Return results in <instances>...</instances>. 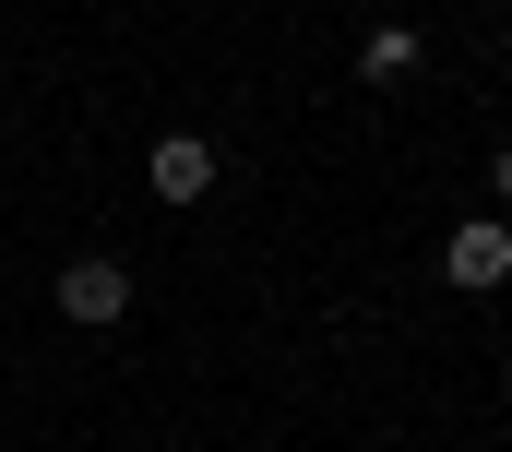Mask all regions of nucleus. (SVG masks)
<instances>
[{
    "label": "nucleus",
    "mask_w": 512,
    "mask_h": 452,
    "mask_svg": "<svg viewBox=\"0 0 512 452\" xmlns=\"http://www.w3.org/2000/svg\"><path fill=\"white\" fill-rule=\"evenodd\" d=\"M489 191H501V203H512V143H501V155H489Z\"/></svg>",
    "instance_id": "5"
},
{
    "label": "nucleus",
    "mask_w": 512,
    "mask_h": 452,
    "mask_svg": "<svg viewBox=\"0 0 512 452\" xmlns=\"http://www.w3.org/2000/svg\"><path fill=\"white\" fill-rule=\"evenodd\" d=\"M441 274H453L465 298H489V286H512V226H501V215L453 226V250H441Z\"/></svg>",
    "instance_id": "1"
},
{
    "label": "nucleus",
    "mask_w": 512,
    "mask_h": 452,
    "mask_svg": "<svg viewBox=\"0 0 512 452\" xmlns=\"http://www.w3.org/2000/svg\"><path fill=\"white\" fill-rule=\"evenodd\" d=\"M60 310H72L84 334L131 322V262H72V274H60Z\"/></svg>",
    "instance_id": "2"
},
{
    "label": "nucleus",
    "mask_w": 512,
    "mask_h": 452,
    "mask_svg": "<svg viewBox=\"0 0 512 452\" xmlns=\"http://www.w3.org/2000/svg\"><path fill=\"white\" fill-rule=\"evenodd\" d=\"M405 72H417V24H382L358 48V84H405Z\"/></svg>",
    "instance_id": "4"
},
{
    "label": "nucleus",
    "mask_w": 512,
    "mask_h": 452,
    "mask_svg": "<svg viewBox=\"0 0 512 452\" xmlns=\"http://www.w3.org/2000/svg\"><path fill=\"white\" fill-rule=\"evenodd\" d=\"M143 179H155L167 203H203V191H215V143H203V131H167V143L143 155Z\"/></svg>",
    "instance_id": "3"
}]
</instances>
